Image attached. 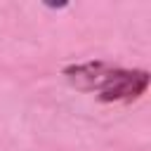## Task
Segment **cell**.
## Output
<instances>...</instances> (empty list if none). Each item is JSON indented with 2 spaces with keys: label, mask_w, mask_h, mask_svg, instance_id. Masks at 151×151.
I'll use <instances>...</instances> for the list:
<instances>
[{
  "label": "cell",
  "mask_w": 151,
  "mask_h": 151,
  "mask_svg": "<svg viewBox=\"0 0 151 151\" xmlns=\"http://www.w3.org/2000/svg\"><path fill=\"white\" fill-rule=\"evenodd\" d=\"M151 83V73L146 68H116L111 73V78L101 85V90L97 92V99L101 104H113V101H134L142 94H146Z\"/></svg>",
  "instance_id": "6da1fadb"
},
{
  "label": "cell",
  "mask_w": 151,
  "mask_h": 151,
  "mask_svg": "<svg viewBox=\"0 0 151 151\" xmlns=\"http://www.w3.org/2000/svg\"><path fill=\"white\" fill-rule=\"evenodd\" d=\"M116 68L118 66L111 61L94 59V61H83V64H68L61 68V76L80 92H99Z\"/></svg>",
  "instance_id": "7a4b0ae2"
}]
</instances>
